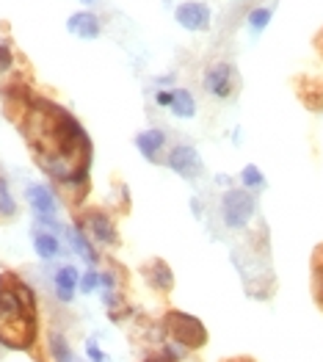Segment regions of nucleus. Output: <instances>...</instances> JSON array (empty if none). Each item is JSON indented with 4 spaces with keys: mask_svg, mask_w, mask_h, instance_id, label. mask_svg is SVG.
<instances>
[{
    "mask_svg": "<svg viewBox=\"0 0 323 362\" xmlns=\"http://www.w3.org/2000/svg\"><path fill=\"white\" fill-rule=\"evenodd\" d=\"M78 288H81V293H94V291L100 288V274L94 272V269H88L86 274H81Z\"/></svg>",
    "mask_w": 323,
    "mask_h": 362,
    "instance_id": "obj_21",
    "label": "nucleus"
},
{
    "mask_svg": "<svg viewBox=\"0 0 323 362\" xmlns=\"http://www.w3.org/2000/svg\"><path fill=\"white\" fill-rule=\"evenodd\" d=\"M224 362H254V360H249V357H235V360H224Z\"/></svg>",
    "mask_w": 323,
    "mask_h": 362,
    "instance_id": "obj_26",
    "label": "nucleus"
},
{
    "mask_svg": "<svg viewBox=\"0 0 323 362\" xmlns=\"http://www.w3.org/2000/svg\"><path fill=\"white\" fill-rule=\"evenodd\" d=\"M81 3H97V0H81Z\"/></svg>",
    "mask_w": 323,
    "mask_h": 362,
    "instance_id": "obj_27",
    "label": "nucleus"
},
{
    "mask_svg": "<svg viewBox=\"0 0 323 362\" xmlns=\"http://www.w3.org/2000/svg\"><path fill=\"white\" fill-rule=\"evenodd\" d=\"M33 249L42 260H53L56 255L61 252V243L53 233H45V230H36L33 233Z\"/></svg>",
    "mask_w": 323,
    "mask_h": 362,
    "instance_id": "obj_14",
    "label": "nucleus"
},
{
    "mask_svg": "<svg viewBox=\"0 0 323 362\" xmlns=\"http://www.w3.org/2000/svg\"><path fill=\"white\" fill-rule=\"evenodd\" d=\"M20 124L45 175H50L66 188L86 185L91 166V141L81 122L69 111H64L50 100L33 97L25 103V114Z\"/></svg>",
    "mask_w": 323,
    "mask_h": 362,
    "instance_id": "obj_1",
    "label": "nucleus"
},
{
    "mask_svg": "<svg viewBox=\"0 0 323 362\" xmlns=\"http://www.w3.org/2000/svg\"><path fill=\"white\" fill-rule=\"evenodd\" d=\"M158 105L169 108V105H172V91H160V94H158Z\"/></svg>",
    "mask_w": 323,
    "mask_h": 362,
    "instance_id": "obj_25",
    "label": "nucleus"
},
{
    "mask_svg": "<svg viewBox=\"0 0 323 362\" xmlns=\"http://www.w3.org/2000/svg\"><path fill=\"white\" fill-rule=\"evenodd\" d=\"M175 17L185 30H205L210 23V8L205 3H182L177 6Z\"/></svg>",
    "mask_w": 323,
    "mask_h": 362,
    "instance_id": "obj_8",
    "label": "nucleus"
},
{
    "mask_svg": "<svg viewBox=\"0 0 323 362\" xmlns=\"http://www.w3.org/2000/svg\"><path fill=\"white\" fill-rule=\"evenodd\" d=\"M163 144H166V136H163L160 130H144V133L136 136V147H139V152H141L147 160H155L158 152L163 150Z\"/></svg>",
    "mask_w": 323,
    "mask_h": 362,
    "instance_id": "obj_13",
    "label": "nucleus"
},
{
    "mask_svg": "<svg viewBox=\"0 0 323 362\" xmlns=\"http://www.w3.org/2000/svg\"><path fill=\"white\" fill-rule=\"evenodd\" d=\"M312 296L323 310V246H318L312 255Z\"/></svg>",
    "mask_w": 323,
    "mask_h": 362,
    "instance_id": "obj_18",
    "label": "nucleus"
},
{
    "mask_svg": "<svg viewBox=\"0 0 323 362\" xmlns=\"http://www.w3.org/2000/svg\"><path fill=\"white\" fill-rule=\"evenodd\" d=\"M14 213H17V205H14L11 194H8V185H6V180L0 177V216H14Z\"/></svg>",
    "mask_w": 323,
    "mask_h": 362,
    "instance_id": "obj_20",
    "label": "nucleus"
},
{
    "mask_svg": "<svg viewBox=\"0 0 323 362\" xmlns=\"http://www.w3.org/2000/svg\"><path fill=\"white\" fill-rule=\"evenodd\" d=\"M163 327L172 337V343L180 346L182 351L185 349H202L207 343V329L205 324L196 318V315H188L182 310H172L166 318H163Z\"/></svg>",
    "mask_w": 323,
    "mask_h": 362,
    "instance_id": "obj_3",
    "label": "nucleus"
},
{
    "mask_svg": "<svg viewBox=\"0 0 323 362\" xmlns=\"http://www.w3.org/2000/svg\"><path fill=\"white\" fill-rule=\"evenodd\" d=\"M81 230H86L88 235H91L97 243H102V246H117L119 243L117 227H114V221H111L102 211L86 213L83 221H81Z\"/></svg>",
    "mask_w": 323,
    "mask_h": 362,
    "instance_id": "obj_6",
    "label": "nucleus"
},
{
    "mask_svg": "<svg viewBox=\"0 0 323 362\" xmlns=\"http://www.w3.org/2000/svg\"><path fill=\"white\" fill-rule=\"evenodd\" d=\"M86 357L91 362H111V357H108V354H105V351H102V349H100L94 340H88V343H86Z\"/></svg>",
    "mask_w": 323,
    "mask_h": 362,
    "instance_id": "obj_23",
    "label": "nucleus"
},
{
    "mask_svg": "<svg viewBox=\"0 0 323 362\" xmlns=\"http://www.w3.org/2000/svg\"><path fill=\"white\" fill-rule=\"evenodd\" d=\"M66 238H69V246H72V249L86 260L88 266H94V263H97V252L91 249V243L86 241V233H83L81 227H72V230L66 233Z\"/></svg>",
    "mask_w": 323,
    "mask_h": 362,
    "instance_id": "obj_16",
    "label": "nucleus"
},
{
    "mask_svg": "<svg viewBox=\"0 0 323 362\" xmlns=\"http://www.w3.org/2000/svg\"><path fill=\"white\" fill-rule=\"evenodd\" d=\"M205 89L216 97H230L233 94V66L230 64H216L205 72Z\"/></svg>",
    "mask_w": 323,
    "mask_h": 362,
    "instance_id": "obj_9",
    "label": "nucleus"
},
{
    "mask_svg": "<svg viewBox=\"0 0 323 362\" xmlns=\"http://www.w3.org/2000/svg\"><path fill=\"white\" fill-rule=\"evenodd\" d=\"M169 108L175 111V117H180V119H191V117L196 114L194 94L188 89H175L172 91V105H169Z\"/></svg>",
    "mask_w": 323,
    "mask_h": 362,
    "instance_id": "obj_15",
    "label": "nucleus"
},
{
    "mask_svg": "<svg viewBox=\"0 0 323 362\" xmlns=\"http://www.w3.org/2000/svg\"><path fill=\"white\" fill-rule=\"evenodd\" d=\"M147 282L155 288V291H172V285H175V274H172V269L163 263V260H152L147 269Z\"/></svg>",
    "mask_w": 323,
    "mask_h": 362,
    "instance_id": "obj_12",
    "label": "nucleus"
},
{
    "mask_svg": "<svg viewBox=\"0 0 323 362\" xmlns=\"http://www.w3.org/2000/svg\"><path fill=\"white\" fill-rule=\"evenodd\" d=\"M240 180H243L246 188H263L265 185L263 172H260L257 166H246V169H243V175H240Z\"/></svg>",
    "mask_w": 323,
    "mask_h": 362,
    "instance_id": "obj_19",
    "label": "nucleus"
},
{
    "mask_svg": "<svg viewBox=\"0 0 323 362\" xmlns=\"http://www.w3.org/2000/svg\"><path fill=\"white\" fill-rule=\"evenodd\" d=\"M25 197H28L30 208L39 216L42 224L59 227V224H56V197H53L50 188H45V185H28V188H25Z\"/></svg>",
    "mask_w": 323,
    "mask_h": 362,
    "instance_id": "obj_7",
    "label": "nucleus"
},
{
    "mask_svg": "<svg viewBox=\"0 0 323 362\" xmlns=\"http://www.w3.org/2000/svg\"><path fill=\"white\" fill-rule=\"evenodd\" d=\"M66 28L78 39H97L100 36V20L91 11H78L66 20Z\"/></svg>",
    "mask_w": 323,
    "mask_h": 362,
    "instance_id": "obj_10",
    "label": "nucleus"
},
{
    "mask_svg": "<svg viewBox=\"0 0 323 362\" xmlns=\"http://www.w3.org/2000/svg\"><path fill=\"white\" fill-rule=\"evenodd\" d=\"M8 66H11V50H8V45L0 42V72H6Z\"/></svg>",
    "mask_w": 323,
    "mask_h": 362,
    "instance_id": "obj_24",
    "label": "nucleus"
},
{
    "mask_svg": "<svg viewBox=\"0 0 323 362\" xmlns=\"http://www.w3.org/2000/svg\"><path fill=\"white\" fill-rule=\"evenodd\" d=\"M47 349H50L53 362H75V354H72V349H69V343H66L64 334L50 332V337H47Z\"/></svg>",
    "mask_w": 323,
    "mask_h": 362,
    "instance_id": "obj_17",
    "label": "nucleus"
},
{
    "mask_svg": "<svg viewBox=\"0 0 323 362\" xmlns=\"http://www.w3.org/2000/svg\"><path fill=\"white\" fill-rule=\"evenodd\" d=\"M268 23H271V8H254V11L249 14V25L254 30H263Z\"/></svg>",
    "mask_w": 323,
    "mask_h": 362,
    "instance_id": "obj_22",
    "label": "nucleus"
},
{
    "mask_svg": "<svg viewBox=\"0 0 323 362\" xmlns=\"http://www.w3.org/2000/svg\"><path fill=\"white\" fill-rule=\"evenodd\" d=\"M36 340V296L14 274H0V343L25 351Z\"/></svg>",
    "mask_w": 323,
    "mask_h": 362,
    "instance_id": "obj_2",
    "label": "nucleus"
},
{
    "mask_svg": "<svg viewBox=\"0 0 323 362\" xmlns=\"http://www.w3.org/2000/svg\"><path fill=\"white\" fill-rule=\"evenodd\" d=\"M169 169H172L175 175H180V177H185V180H194V177L202 175L205 163H202L196 147H191V144H177L175 150L169 152Z\"/></svg>",
    "mask_w": 323,
    "mask_h": 362,
    "instance_id": "obj_5",
    "label": "nucleus"
},
{
    "mask_svg": "<svg viewBox=\"0 0 323 362\" xmlns=\"http://www.w3.org/2000/svg\"><path fill=\"white\" fill-rule=\"evenodd\" d=\"M53 282H56V293H59L61 302H72L75 291H78V282H81V274L75 266H61Z\"/></svg>",
    "mask_w": 323,
    "mask_h": 362,
    "instance_id": "obj_11",
    "label": "nucleus"
},
{
    "mask_svg": "<svg viewBox=\"0 0 323 362\" xmlns=\"http://www.w3.org/2000/svg\"><path fill=\"white\" fill-rule=\"evenodd\" d=\"M257 211L254 205V197L243 188H233L224 194V202H221V213H224V221L230 230H240L252 221V216Z\"/></svg>",
    "mask_w": 323,
    "mask_h": 362,
    "instance_id": "obj_4",
    "label": "nucleus"
}]
</instances>
